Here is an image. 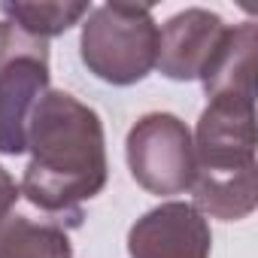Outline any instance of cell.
Here are the masks:
<instances>
[{
	"label": "cell",
	"mask_w": 258,
	"mask_h": 258,
	"mask_svg": "<svg viewBox=\"0 0 258 258\" xmlns=\"http://www.w3.org/2000/svg\"><path fill=\"white\" fill-rule=\"evenodd\" d=\"M31 164L19 191L64 228L82 225V201L106 185V137L100 115L67 91H46L28 124Z\"/></svg>",
	"instance_id": "cell-1"
},
{
	"label": "cell",
	"mask_w": 258,
	"mask_h": 258,
	"mask_svg": "<svg viewBox=\"0 0 258 258\" xmlns=\"http://www.w3.org/2000/svg\"><path fill=\"white\" fill-rule=\"evenodd\" d=\"M195 143V210L222 222H240L258 207L255 97H216L201 112Z\"/></svg>",
	"instance_id": "cell-2"
},
{
	"label": "cell",
	"mask_w": 258,
	"mask_h": 258,
	"mask_svg": "<svg viewBox=\"0 0 258 258\" xmlns=\"http://www.w3.org/2000/svg\"><path fill=\"white\" fill-rule=\"evenodd\" d=\"M79 55L88 73L109 85L146 79L158 58V25L152 10L140 4L91 7L82 22Z\"/></svg>",
	"instance_id": "cell-3"
},
{
	"label": "cell",
	"mask_w": 258,
	"mask_h": 258,
	"mask_svg": "<svg viewBox=\"0 0 258 258\" xmlns=\"http://www.w3.org/2000/svg\"><path fill=\"white\" fill-rule=\"evenodd\" d=\"M46 91L49 43L0 22V155L28 152V124Z\"/></svg>",
	"instance_id": "cell-4"
},
{
	"label": "cell",
	"mask_w": 258,
	"mask_h": 258,
	"mask_svg": "<svg viewBox=\"0 0 258 258\" xmlns=\"http://www.w3.org/2000/svg\"><path fill=\"white\" fill-rule=\"evenodd\" d=\"M124 155L131 176L149 195H182L195 176L191 131L173 112H146L127 131Z\"/></svg>",
	"instance_id": "cell-5"
},
{
	"label": "cell",
	"mask_w": 258,
	"mask_h": 258,
	"mask_svg": "<svg viewBox=\"0 0 258 258\" xmlns=\"http://www.w3.org/2000/svg\"><path fill=\"white\" fill-rule=\"evenodd\" d=\"M210 249L213 234L207 216L182 201L149 210L127 231L131 258H210Z\"/></svg>",
	"instance_id": "cell-6"
},
{
	"label": "cell",
	"mask_w": 258,
	"mask_h": 258,
	"mask_svg": "<svg viewBox=\"0 0 258 258\" xmlns=\"http://www.w3.org/2000/svg\"><path fill=\"white\" fill-rule=\"evenodd\" d=\"M225 34H228V25L222 22V16L201 10V7L182 10L158 28L155 67L161 70V76L173 82L201 79L210 58L222 46Z\"/></svg>",
	"instance_id": "cell-7"
},
{
	"label": "cell",
	"mask_w": 258,
	"mask_h": 258,
	"mask_svg": "<svg viewBox=\"0 0 258 258\" xmlns=\"http://www.w3.org/2000/svg\"><path fill=\"white\" fill-rule=\"evenodd\" d=\"M255 22H243L228 28L222 46L210 58L201 73L204 91L210 100L216 97H255Z\"/></svg>",
	"instance_id": "cell-8"
},
{
	"label": "cell",
	"mask_w": 258,
	"mask_h": 258,
	"mask_svg": "<svg viewBox=\"0 0 258 258\" xmlns=\"http://www.w3.org/2000/svg\"><path fill=\"white\" fill-rule=\"evenodd\" d=\"M0 258H73V246L61 222L10 213L0 219Z\"/></svg>",
	"instance_id": "cell-9"
},
{
	"label": "cell",
	"mask_w": 258,
	"mask_h": 258,
	"mask_svg": "<svg viewBox=\"0 0 258 258\" xmlns=\"http://www.w3.org/2000/svg\"><path fill=\"white\" fill-rule=\"evenodd\" d=\"M0 13L19 31L49 43V37L79 25L91 13V4H0Z\"/></svg>",
	"instance_id": "cell-10"
},
{
	"label": "cell",
	"mask_w": 258,
	"mask_h": 258,
	"mask_svg": "<svg viewBox=\"0 0 258 258\" xmlns=\"http://www.w3.org/2000/svg\"><path fill=\"white\" fill-rule=\"evenodd\" d=\"M19 198H22V191H19L16 179L10 176V170L0 167V219L13 213V207L19 204Z\"/></svg>",
	"instance_id": "cell-11"
}]
</instances>
